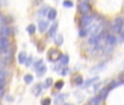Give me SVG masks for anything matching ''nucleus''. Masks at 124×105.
I'll use <instances>...</instances> for the list:
<instances>
[{
	"instance_id": "nucleus-1",
	"label": "nucleus",
	"mask_w": 124,
	"mask_h": 105,
	"mask_svg": "<svg viewBox=\"0 0 124 105\" xmlns=\"http://www.w3.org/2000/svg\"><path fill=\"white\" fill-rule=\"evenodd\" d=\"M78 12L80 14H89L91 12V5L89 3L88 0H81L78 3Z\"/></svg>"
},
{
	"instance_id": "nucleus-2",
	"label": "nucleus",
	"mask_w": 124,
	"mask_h": 105,
	"mask_svg": "<svg viewBox=\"0 0 124 105\" xmlns=\"http://www.w3.org/2000/svg\"><path fill=\"white\" fill-rule=\"evenodd\" d=\"M93 22V16L91 14H82L79 20V26L80 28H88Z\"/></svg>"
},
{
	"instance_id": "nucleus-3",
	"label": "nucleus",
	"mask_w": 124,
	"mask_h": 105,
	"mask_svg": "<svg viewBox=\"0 0 124 105\" xmlns=\"http://www.w3.org/2000/svg\"><path fill=\"white\" fill-rule=\"evenodd\" d=\"M123 25H124V19L123 18H122V16L115 18L114 21H113V23H112V25H111V30H112L114 33H120Z\"/></svg>"
},
{
	"instance_id": "nucleus-4",
	"label": "nucleus",
	"mask_w": 124,
	"mask_h": 105,
	"mask_svg": "<svg viewBox=\"0 0 124 105\" xmlns=\"http://www.w3.org/2000/svg\"><path fill=\"white\" fill-rule=\"evenodd\" d=\"M47 57H48V59L52 61V63H56V61L59 60V58L62 57V53L58 50V49L52 48V49H49L48 50Z\"/></svg>"
},
{
	"instance_id": "nucleus-5",
	"label": "nucleus",
	"mask_w": 124,
	"mask_h": 105,
	"mask_svg": "<svg viewBox=\"0 0 124 105\" xmlns=\"http://www.w3.org/2000/svg\"><path fill=\"white\" fill-rule=\"evenodd\" d=\"M12 34V30L9 25L7 24H3L0 28V37H8Z\"/></svg>"
},
{
	"instance_id": "nucleus-6",
	"label": "nucleus",
	"mask_w": 124,
	"mask_h": 105,
	"mask_svg": "<svg viewBox=\"0 0 124 105\" xmlns=\"http://www.w3.org/2000/svg\"><path fill=\"white\" fill-rule=\"evenodd\" d=\"M38 28H39V31H40L41 33L46 32V31L48 30V28H49V23H48V21L41 19L40 21H39V25H38Z\"/></svg>"
},
{
	"instance_id": "nucleus-7",
	"label": "nucleus",
	"mask_w": 124,
	"mask_h": 105,
	"mask_svg": "<svg viewBox=\"0 0 124 105\" xmlns=\"http://www.w3.org/2000/svg\"><path fill=\"white\" fill-rule=\"evenodd\" d=\"M10 46V42L7 37H0V51L2 53V51L7 50Z\"/></svg>"
},
{
	"instance_id": "nucleus-8",
	"label": "nucleus",
	"mask_w": 124,
	"mask_h": 105,
	"mask_svg": "<svg viewBox=\"0 0 124 105\" xmlns=\"http://www.w3.org/2000/svg\"><path fill=\"white\" fill-rule=\"evenodd\" d=\"M2 60L5 61L6 63H11V60H12V51L11 50L7 49V50L2 51Z\"/></svg>"
},
{
	"instance_id": "nucleus-9",
	"label": "nucleus",
	"mask_w": 124,
	"mask_h": 105,
	"mask_svg": "<svg viewBox=\"0 0 124 105\" xmlns=\"http://www.w3.org/2000/svg\"><path fill=\"white\" fill-rule=\"evenodd\" d=\"M57 18V10L55 8H49V11L47 13V19L48 21H55Z\"/></svg>"
},
{
	"instance_id": "nucleus-10",
	"label": "nucleus",
	"mask_w": 124,
	"mask_h": 105,
	"mask_svg": "<svg viewBox=\"0 0 124 105\" xmlns=\"http://www.w3.org/2000/svg\"><path fill=\"white\" fill-rule=\"evenodd\" d=\"M58 30V22H54L53 25L49 26V30H48V36L49 37H53L56 35V32Z\"/></svg>"
},
{
	"instance_id": "nucleus-11",
	"label": "nucleus",
	"mask_w": 124,
	"mask_h": 105,
	"mask_svg": "<svg viewBox=\"0 0 124 105\" xmlns=\"http://www.w3.org/2000/svg\"><path fill=\"white\" fill-rule=\"evenodd\" d=\"M48 11H49V8L47 7V6H44L43 8H41L38 12V15H39V18H40V20L42 19V18H44V16H47Z\"/></svg>"
},
{
	"instance_id": "nucleus-12",
	"label": "nucleus",
	"mask_w": 124,
	"mask_h": 105,
	"mask_svg": "<svg viewBox=\"0 0 124 105\" xmlns=\"http://www.w3.org/2000/svg\"><path fill=\"white\" fill-rule=\"evenodd\" d=\"M66 98H67V94H58V95H56L55 96V100H54L55 104L56 105H62Z\"/></svg>"
},
{
	"instance_id": "nucleus-13",
	"label": "nucleus",
	"mask_w": 124,
	"mask_h": 105,
	"mask_svg": "<svg viewBox=\"0 0 124 105\" xmlns=\"http://www.w3.org/2000/svg\"><path fill=\"white\" fill-rule=\"evenodd\" d=\"M54 41H55V44L57 45V46H62L64 43V36L63 34H56L54 36Z\"/></svg>"
},
{
	"instance_id": "nucleus-14",
	"label": "nucleus",
	"mask_w": 124,
	"mask_h": 105,
	"mask_svg": "<svg viewBox=\"0 0 124 105\" xmlns=\"http://www.w3.org/2000/svg\"><path fill=\"white\" fill-rule=\"evenodd\" d=\"M115 44H116V37H115L114 35L109 34L108 38H107V45L108 46H114Z\"/></svg>"
},
{
	"instance_id": "nucleus-15",
	"label": "nucleus",
	"mask_w": 124,
	"mask_h": 105,
	"mask_svg": "<svg viewBox=\"0 0 124 105\" xmlns=\"http://www.w3.org/2000/svg\"><path fill=\"white\" fill-rule=\"evenodd\" d=\"M46 70H47V67L45 65H42L40 68H38V69L35 70L36 71V75L39 76V77H43V76L46 73Z\"/></svg>"
},
{
	"instance_id": "nucleus-16",
	"label": "nucleus",
	"mask_w": 124,
	"mask_h": 105,
	"mask_svg": "<svg viewBox=\"0 0 124 105\" xmlns=\"http://www.w3.org/2000/svg\"><path fill=\"white\" fill-rule=\"evenodd\" d=\"M26 58H28V55H26L25 51H21V53H19V56H18V60H19V63H21V65L25 63Z\"/></svg>"
},
{
	"instance_id": "nucleus-17",
	"label": "nucleus",
	"mask_w": 124,
	"mask_h": 105,
	"mask_svg": "<svg viewBox=\"0 0 124 105\" xmlns=\"http://www.w3.org/2000/svg\"><path fill=\"white\" fill-rule=\"evenodd\" d=\"M109 91H110L109 86H107V88H103V89H101L100 93H99V98H100L101 100H104V98H107V96H108Z\"/></svg>"
},
{
	"instance_id": "nucleus-18",
	"label": "nucleus",
	"mask_w": 124,
	"mask_h": 105,
	"mask_svg": "<svg viewBox=\"0 0 124 105\" xmlns=\"http://www.w3.org/2000/svg\"><path fill=\"white\" fill-rule=\"evenodd\" d=\"M41 86H43L42 83H38L33 88V94H34L35 96H39L41 94V92H42V89L43 88H41Z\"/></svg>"
},
{
	"instance_id": "nucleus-19",
	"label": "nucleus",
	"mask_w": 124,
	"mask_h": 105,
	"mask_svg": "<svg viewBox=\"0 0 124 105\" xmlns=\"http://www.w3.org/2000/svg\"><path fill=\"white\" fill-rule=\"evenodd\" d=\"M68 63H69V57L68 55H62V57L59 58V63L62 66H67Z\"/></svg>"
},
{
	"instance_id": "nucleus-20",
	"label": "nucleus",
	"mask_w": 124,
	"mask_h": 105,
	"mask_svg": "<svg viewBox=\"0 0 124 105\" xmlns=\"http://www.w3.org/2000/svg\"><path fill=\"white\" fill-rule=\"evenodd\" d=\"M78 34L80 37H85L87 35H89V30H88V28H79Z\"/></svg>"
},
{
	"instance_id": "nucleus-21",
	"label": "nucleus",
	"mask_w": 124,
	"mask_h": 105,
	"mask_svg": "<svg viewBox=\"0 0 124 105\" xmlns=\"http://www.w3.org/2000/svg\"><path fill=\"white\" fill-rule=\"evenodd\" d=\"M35 31H36V26H35V24H29V25L26 26V32H28L30 35L34 34Z\"/></svg>"
},
{
	"instance_id": "nucleus-22",
	"label": "nucleus",
	"mask_w": 124,
	"mask_h": 105,
	"mask_svg": "<svg viewBox=\"0 0 124 105\" xmlns=\"http://www.w3.org/2000/svg\"><path fill=\"white\" fill-rule=\"evenodd\" d=\"M98 79H99V77H93V78H91V79H89V80H87L86 82H85V84H84V86L85 88H87V86H89V85H91V84H93L94 82H97L98 81Z\"/></svg>"
},
{
	"instance_id": "nucleus-23",
	"label": "nucleus",
	"mask_w": 124,
	"mask_h": 105,
	"mask_svg": "<svg viewBox=\"0 0 124 105\" xmlns=\"http://www.w3.org/2000/svg\"><path fill=\"white\" fill-rule=\"evenodd\" d=\"M53 85V79L52 78H46L43 83V86H44V89H47V88H51Z\"/></svg>"
},
{
	"instance_id": "nucleus-24",
	"label": "nucleus",
	"mask_w": 124,
	"mask_h": 105,
	"mask_svg": "<svg viewBox=\"0 0 124 105\" xmlns=\"http://www.w3.org/2000/svg\"><path fill=\"white\" fill-rule=\"evenodd\" d=\"M100 102H101V98L98 96H94V98H92L91 100L89 101V104L90 105H100Z\"/></svg>"
},
{
	"instance_id": "nucleus-25",
	"label": "nucleus",
	"mask_w": 124,
	"mask_h": 105,
	"mask_svg": "<svg viewBox=\"0 0 124 105\" xmlns=\"http://www.w3.org/2000/svg\"><path fill=\"white\" fill-rule=\"evenodd\" d=\"M63 7L70 9V8L74 7V2L71 1V0H64V1H63Z\"/></svg>"
},
{
	"instance_id": "nucleus-26",
	"label": "nucleus",
	"mask_w": 124,
	"mask_h": 105,
	"mask_svg": "<svg viewBox=\"0 0 124 105\" xmlns=\"http://www.w3.org/2000/svg\"><path fill=\"white\" fill-rule=\"evenodd\" d=\"M23 79H24V82H25L26 84H30V83H32L33 82V76L30 75V73H28V75L24 76Z\"/></svg>"
},
{
	"instance_id": "nucleus-27",
	"label": "nucleus",
	"mask_w": 124,
	"mask_h": 105,
	"mask_svg": "<svg viewBox=\"0 0 124 105\" xmlns=\"http://www.w3.org/2000/svg\"><path fill=\"white\" fill-rule=\"evenodd\" d=\"M42 65H44V63H43V60H42V59H39L38 61H34V63H33V67H34V70H36L38 68H40Z\"/></svg>"
},
{
	"instance_id": "nucleus-28",
	"label": "nucleus",
	"mask_w": 124,
	"mask_h": 105,
	"mask_svg": "<svg viewBox=\"0 0 124 105\" xmlns=\"http://www.w3.org/2000/svg\"><path fill=\"white\" fill-rule=\"evenodd\" d=\"M7 77H8V71H7V70H5V69L0 70V79H1V80H6V79H7Z\"/></svg>"
},
{
	"instance_id": "nucleus-29",
	"label": "nucleus",
	"mask_w": 124,
	"mask_h": 105,
	"mask_svg": "<svg viewBox=\"0 0 124 105\" xmlns=\"http://www.w3.org/2000/svg\"><path fill=\"white\" fill-rule=\"evenodd\" d=\"M75 83H76V85H81L84 83V79H82L81 76H77L75 78Z\"/></svg>"
},
{
	"instance_id": "nucleus-30",
	"label": "nucleus",
	"mask_w": 124,
	"mask_h": 105,
	"mask_svg": "<svg viewBox=\"0 0 124 105\" xmlns=\"http://www.w3.org/2000/svg\"><path fill=\"white\" fill-rule=\"evenodd\" d=\"M55 89H57V90H61L62 88L64 86V81L63 80H58L57 82H55Z\"/></svg>"
},
{
	"instance_id": "nucleus-31",
	"label": "nucleus",
	"mask_w": 124,
	"mask_h": 105,
	"mask_svg": "<svg viewBox=\"0 0 124 105\" xmlns=\"http://www.w3.org/2000/svg\"><path fill=\"white\" fill-rule=\"evenodd\" d=\"M24 65H25L26 67H30L31 65H33V57L32 56H28V58H26L25 63H24Z\"/></svg>"
},
{
	"instance_id": "nucleus-32",
	"label": "nucleus",
	"mask_w": 124,
	"mask_h": 105,
	"mask_svg": "<svg viewBox=\"0 0 124 105\" xmlns=\"http://www.w3.org/2000/svg\"><path fill=\"white\" fill-rule=\"evenodd\" d=\"M102 85H103L102 82H99L98 84H94V85H93V88H94L93 91L96 92V93H97V92H100L101 91V86H102Z\"/></svg>"
},
{
	"instance_id": "nucleus-33",
	"label": "nucleus",
	"mask_w": 124,
	"mask_h": 105,
	"mask_svg": "<svg viewBox=\"0 0 124 105\" xmlns=\"http://www.w3.org/2000/svg\"><path fill=\"white\" fill-rule=\"evenodd\" d=\"M62 71H59V75L62 76H67L68 72H69V69L68 68H64V69H61Z\"/></svg>"
},
{
	"instance_id": "nucleus-34",
	"label": "nucleus",
	"mask_w": 124,
	"mask_h": 105,
	"mask_svg": "<svg viewBox=\"0 0 124 105\" xmlns=\"http://www.w3.org/2000/svg\"><path fill=\"white\" fill-rule=\"evenodd\" d=\"M51 98H44V100L42 101V105H51Z\"/></svg>"
},
{
	"instance_id": "nucleus-35",
	"label": "nucleus",
	"mask_w": 124,
	"mask_h": 105,
	"mask_svg": "<svg viewBox=\"0 0 124 105\" xmlns=\"http://www.w3.org/2000/svg\"><path fill=\"white\" fill-rule=\"evenodd\" d=\"M5 66H6V63L3 60H0V70L5 69Z\"/></svg>"
},
{
	"instance_id": "nucleus-36",
	"label": "nucleus",
	"mask_w": 124,
	"mask_h": 105,
	"mask_svg": "<svg viewBox=\"0 0 124 105\" xmlns=\"http://www.w3.org/2000/svg\"><path fill=\"white\" fill-rule=\"evenodd\" d=\"M5 84H6V80H1V79H0V89H3Z\"/></svg>"
},
{
	"instance_id": "nucleus-37",
	"label": "nucleus",
	"mask_w": 124,
	"mask_h": 105,
	"mask_svg": "<svg viewBox=\"0 0 124 105\" xmlns=\"http://www.w3.org/2000/svg\"><path fill=\"white\" fill-rule=\"evenodd\" d=\"M120 80H121L122 83H124V72L121 73V76H120Z\"/></svg>"
},
{
	"instance_id": "nucleus-38",
	"label": "nucleus",
	"mask_w": 124,
	"mask_h": 105,
	"mask_svg": "<svg viewBox=\"0 0 124 105\" xmlns=\"http://www.w3.org/2000/svg\"><path fill=\"white\" fill-rule=\"evenodd\" d=\"M3 93H5V90H3V89H0V98L3 95Z\"/></svg>"
},
{
	"instance_id": "nucleus-39",
	"label": "nucleus",
	"mask_w": 124,
	"mask_h": 105,
	"mask_svg": "<svg viewBox=\"0 0 124 105\" xmlns=\"http://www.w3.org/2000/svg\"><path fill=\"white\" fill-rule=\"evenodd\" d=\"M7 98V101H12V100H13V98H11V96H10V95H8V96H7V98Z\"/></svg>"
},
{
	"instance_id": "nucleus-40",
	"label": "nucleus",
	"mask_w": 124,
	"mask_h": 105,
	"mask_svg": "<svg viewBox=\"0 0 124 105\" xmlns=\"http://www.w3.org/2000/svg\"><path fill=\"white\" fill-rule=\"evenodd\" d=\"M62 105H69V104H66V103H63V104H62Z\"/></svg>"
},
{
	"instance_id": "nucleus-41",
	"label": "nucleus",
	"mask_w": 124,
	"mask_h": 105,
	"mask_svg": "<svg viewBox=\"0 0 124 105\" xmlns=\"http://www.w3.org/2000/svg\"><path fill=\"white\" fill-rule=\"evenodd\" d=\"M86 105H90V104H89V103H88V104H86Z\"/></svg>"
},
{
	"instance_id": "nucleus-42",
	"label": "nucleus",
	"mask_w": 124,
	"mask_h": 105,
	"mask_svg": "<svg viewBox=\"0 0 124 105\" xmlns=\"http://www.w3.org/2000/svg\"><path fill=\"white\" fill-rule=\"evenodd\" d=\"M0 18H1V13H0Z\"/></svg>"
},
{
	"instance_id": "nucleus-43",
	"label": "nucleus",
	"mask_w": 124,
	"mask_h": 105,
	"mask_svg": "<svg viewBox=\"0 0 124 105\" xmlns=\"http://www.w3.org/2000/svg\"><path fill=\"white\" fill-rule=\"evenodd\" d=\"M69 105H73V104H69Z\"/></svg>"
}]
</instances>
